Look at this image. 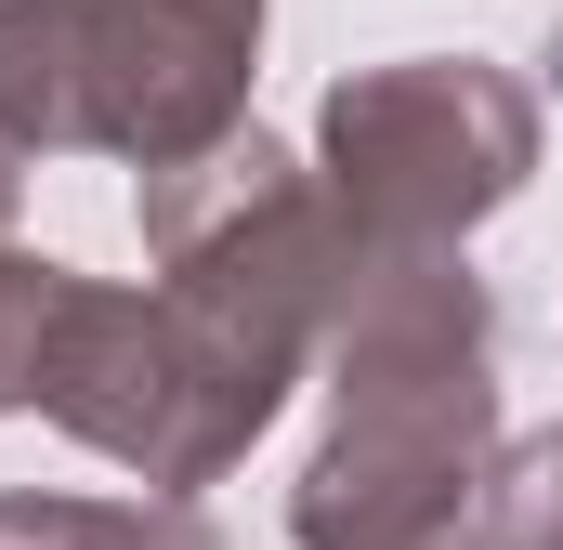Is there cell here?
Listing matches in <instances>:
<instances>
[]
</instances>
